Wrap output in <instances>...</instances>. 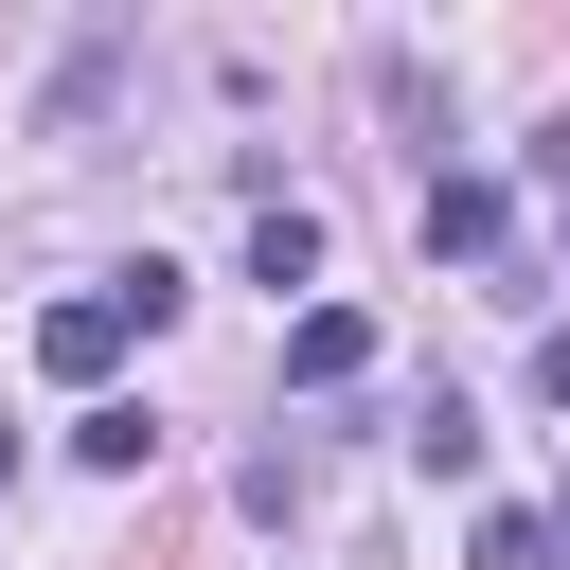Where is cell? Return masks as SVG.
I'll list each match as a JSON object with an SVG mask.
<instances>
[{
	"label": "cell",
	"mask_w": 570,
	"mask_h": 570,
	"mask_svg": "<svg viewBox=\"0 0 570 570\" xmlns=\"http://www.w3.org/2000/svg\"><path fill=\"white\" fill-rule=\"evenodd\" d=\"M142 321H125V285H71V303H36V374L53 392H107V356H125Z\"/></svg>",
	"instance_id": "cell-1"
},
{
	"label": "cell",
	"mask_w": 570,
	"mask_h": 570,
	"mask_svg": "<svg viewBox=\"0 0 570 570\" xmlns=\"http://www.w3.org/2000/svg\"><path fill=\"white\" fill-rule=\"evenodd\" d=\"M285 374H303V392H356V374H374V321H356V303H303V321H285Z\"/></svg>",
	"instance_id": "cell-2"
},
{
	"label": "cell",
	"mask_w": 570,
	"mask_h": 570,
	"mask_svg": "<svg viewBox=\"0 0 570 570\" xmlns=\"http://www.w3.org/2000/svg\"><path fill=\"white\" fill-rule=\"evenodd\" d=\"M499 232H517V196H499V178H428V249H463V267H481Z\"/></svg>",
	"instance_id": "cell-3"
},
{
	"label": "cell",
	"mask_w": 570,
	"mask_h": 570,
	"mask_svg": "<svg viewBox=\"0 0 570 570\" xmlns=\"http://www.w3.org/2000/svg\"><path fill=\"white\" fill-rule=\"evenodd\" d=\"M249 285H321V214L303 196H249Z\"/></svg>",
	"instance_id": "cell-4"
},
{
	"label": "cell",
	"mask_w": 570,
	"mask_h": 570,
	"mask_svg": "<svg viewBox=\"0 0 570 570\" xmlns=\"http://www.w3.org/2000/svg\"><path fill=\"white\" fill-rule=\"evenodd\" d=\"M410 463H428V481H481V410L428 392V410H410Z\"/></svg>",
	"instance_id": "cell-5"
},
{
	"label": "cell",
	"mask_w": 570,
	"mask_h": 570,
	"mask_svg": "<svg viewBox=\"0 0 570 570\" xmlns=\"http://www.w3.org/2000/svg\"><path fill=\"white\" fill-rule=\"evenodd\" d=\"M71 463H89V481H142V463H160V428H142V410H89V428H71Z\"/></svg>",
	"instance_id": "cell-6"
},
{
	"label": "cell",
	"mask_w": 570,
	"mask_h": 570,
	"mask_svg": "<svg viewBox=\"0 0 570 570\" xmlns=\"http://www.w3.org/2000/svg\"><path fill=\"white\" fill-rule=\"evenodd\" d=\"M481 570H552V517H534V499H499V517H481Z\"/></svg>",
	"instance_id": "cell-7"
},
{
	"label": "cell",
	"mask_w": 570,
	"mask_h": 570,
	"mask_svg": "<svg viewBox=\"0 0 570 570\" xmlns=\"http://www.w3.org/2000/svg\"><path fill=\"white\" fill-rule=\"evenodd\" d=\"M534 392H552V410H570V321H552V338H534Z\"/></svg>",
	"instance_id": "cell-8"
},
{
	"label": "cell",
	"mask_w": 570,
	"mask_h": 570,
	"mask_svg": "<svg viewBox=\"0 0 570 570\" xmlns=\"http://www.w3.org/2000/svg\"><path fill=\"white\" fill-rule=\"evenodd\" d=\"M0 499H18V428H0Z\"/></svg>",
	"instance_id": "cell-9"
}]
</instances>
